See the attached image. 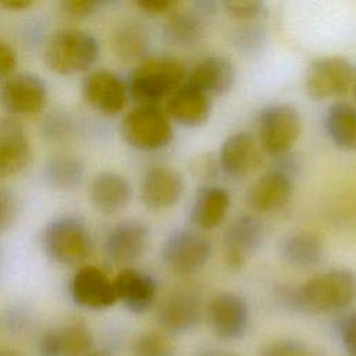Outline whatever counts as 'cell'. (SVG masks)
<instances>
[{
	"label": "cell",
	"instance_id": "13",
	"mask_svg": "<svg viewBox=\"0 0 356 356\" xmlns=\"http://www.w3.org/2000/svg\"><path fill=\"white\" fill-rule=\"evenodd\" d=\"M207 321L211 331L221 339H238L249 321V307L245 299L234 292L216 295L207 305Z\"/></svg>",
	"mask_w": 356,
	"mask_h": 356
},
{
	"label": "cell",
	"instance_id": "36",
	"mask_svg": "<svg viewBox=\"0 0 356 356\" xmlns=\"http://www.w3.org/2000/svg\"><path fill=\"white\" fill-rule=\"evenodd\" d=\"M102 4V1L95 0H64L61 1V10L71 18H83L96 13Z\"/></svg>",
	"mask_w": 356,
	"mask_h": 356
},
{
	"label": "cell",
	"instance_id": "37",
	"mask_svg": "<svg viewBox=\"0 0 356 356\" xmlns=\"http://www.w3.org/2000/svg\"><path fill=\"white\" fill-rule=\"evenodd\" d=\"M18 64L15 50L7 43L0 40V79L8 78L14 74Z\"/></svg>",
	"mask_w": 356,
	"mask_h": 356
},
{
	"label": "cell",
	"instance_id": "9",
	"mask_svg": "<svg viewBox=\"0 0 356 356\" xmlns=\"http://www.w3.org/2000/svg\"><path fill=\"white\" fill-rule=\"evenodd\" d=\"M46 82L32 72L13 74L0 88V106L10 117L38 114L46 106Z\"/></svg>",
	"mask_w": 356,
	"mask_h": 356
},
{
	"label": "cell",
	"instance_id": "38",
	"mask_svg": "<svg viewBox=\"0 0 356 356\" xmlns=\"http://www.w3.org/2000/svg\"><path fill=\"white\" fill-rule=\"evenodd\" d=\"M175 0H139L136 1V6L143 10L147 14L152 15H160L172 11L177 7Z\"/></svg>",
	"mask_w": 356,
	"mask_h": 356
},
{
	"label": "cell",
	"instance_id": "6",
	"mask_svg": "<svg viewBox=\"0 0 356 356\" xmlns=\"http://www.w3.org/2000/svg\"><path fill=\"white\" fill-rule=\"evenodd\" d=\"M300 132V114L298 108L291 104H271L259 114V146L270 156H285L298 142Z\"/></svg>",
	"mask_w": 356,
	"mask_h": 356
},
{
	"label": "cell",
	"instance_id": "18",
	"mask_svg": "<svg viewBox=\"0 0 356 356\" xmlns=\"http://www.w3.org/2000/svg\"><path fill=\"white\" fill-rule=\"evenodd\" d=\"M181 174L170 167L159 165L146 171L140 182V200L152 210H164L177 204L184 193Z\"/></svg>",
	"mask_w": 356,
	"mask_h": 356
},
{
	"label": "cell",
	"instance_id": "28",
	"mask_svg": "<svg viewBox=\"0 0 356 356\" xmlns=\"http://www.w3.org/2000/svg\"><path fill=\"white\" fill-rule=\"evenodd\" d=\"M280 254L292 267L309 268L321 260L323 242L312 232H293L281 241Z\"/></svg>",
	"mask_w": 356,
	"mask_h": 356
},
{
	"label": "cell",
	"instance_id": "39",
	"mask_svg": "<svg viewBox=\"0 0 356 356\" xmlns=\"http://www.w3.org/2000/svg\"><path fill=\"white\" fill-rule=\"evenodd\" d=\"M32 1L28 0H13V1H6L0 3V7H4L7 10H26L32 6Z\"/></svg>",
	"mask_w": 356,
	"mask_h": 356
},
{
	"label": "cell",
	"instance_id": "20",
	"mask_svg": "<svg viewBox=\"0 0 356 356\" xmlns=\"http://www.w3.org/2000/svg\"><path fill=\"white\" fill-rule=\"evenodd\" d=\"M293 184L289 172L274 168L264 172L248 192V204L257 213H273L282 209L292 197Z\"/></svg>",
	"mask_w": 356,
	"mask_h": 356
},
{
	"label": "cell",
	"instance_id": "11",
	"mask_svg": "<svg viewBox=\"0 0 356 356\" xmlns=\"http://www.w3.org/2000/svg\"><path fill=\"white\" fill-rule=\"evenodd\" d=\"M85 102L103 115H115L124 110L128 99L127 82L110 70H95L82 82Z\"/></svg>",
	"mask_w": 356,
	"mask_h": 356
},
{
	"label": "cell",
	"instance_id": "10",
	"mask_svg": "<svg viewBox=\"0 0 356 356\" xmlns=\"http://www.w3.org/2000/svg\"><path fill=\"white\" fill-rule=\"evenodd\" d=\"M264 225L250 214L236 217L224 235V256L229 270H241L264 242Z\"/></svg>",
	"mask_w": 356,
	"mask_h": 356
},
{
	"label": "cell",
	"instance_id": "16",
	"mask_svg": "<svg viewBox=\"0 0 356 356\" xmlns=\"http://www.w3.org/2000/svg\"><path fill=\"white\" fill-rule=\"evenodd\" d=\"M157 321L165 332H184L195 327L202 317L199 296L188 289H177L165 295L157 306Z\"/></svg>",
	"mask_w": 356,
	"mask_h": 356
},
{
	"label": "cell",
	"instance_id": "35",
	"mask_svg": "<svg viewBox=\"0 0 356 356\" xmlns=\"http://www.w3.org/2000/svg\"><path fill=\"white\" fill-rule=\"evenodd\" d=\"M341 342L350 356H356V312L341 318L338 325Z\"/></svg>",
	"mask_w": 356,
	"mask_h": 356
},
{
	"label": "cell",
	"instance_id": "32",
	"mask_svg": "<svg viewBox=\"0 0 356 356\" xmlns=\"http://www.w3.org/2000/svg\"><path fill=\"white\" fill-rule=\"evenodd\" d=\"M227 15L236 21L250 22L256 21L266 14V6L256 0H227L221 3Z\"/></svg>",
	"mask_w": 356,
	"mask_h": 356
},
{
	"label": "cell",
	"instance_id": "24",
	"mask_svg": "<svg viewBox=\"0 0 356 356\" xmlns=\"http://www.w3.org/2000/svg\"><path fill=\"white\" fill-rule=\"evenodd\" d=\"M117 299L134 313L146 312L154 302L157 295L156 280L140 270L127 267L122 268L113 280Z\"/></svg>",
	"mask_w": 356,
	"mask_h": 356
},
{
	"label": "cell",
	"instance_id": "29",
	"mask_svg": "<svg viewBox=\"0 0 356 356\" xmlns=\"http://www.w3.org/2000/svg\"><path fill=\"white\" fill-rule=\"evenodd\" d=\"M203 18L195 10L172 13L164 25L165 39L181 47L196 44L204 35Z\"/></svg>",
	"mask_w": 356,
	"mask_h": 356
},
{
	"label": "cell",
	"instance_id": "15",
	"mask_svg": "<svg viewBox=\"0 0 356 356\" xmlns=\"http://www.w3.org/2000/svg\"><path fill=\"white\" fill-rule=\"evenodd\" d=\"M150 242L149 227L139 220H124L114 225L106 238L104 249L115 264H129L143 256Z\"/></svg>",
	"mask_w": 356,
	"mask_h": 356
},
{
	"label": "cell",
	"instance_id": "22",
	"mask_svg": "<svg viewBox=\"0 0 356 356\" xmlns=\"http://www.w3.org/2000/svg\"><path fill=\"white\" fill-rule=\"evenodd\" d=\"M211 113V97L186 81L167 99L165 114L185 127L203 125Z\"/></svg>",
	"mask_w": 356,
	"mask_h": 356
},
{
	"label": "cell",
	"instance_id": "8",
	"mask_svg": "<svg viewBox=\"0 0 356 356\" xmlns=\"http://www.w3.org/2000/svg\"><path fill=\"white\" fill-rule=\"evenodd\" d=\"M211 254L210 241L195 231H174L164 241L161 259L175 274L189 275L204 267Z\"/></svg>",
	"mask_w": 356,
	"mask_h": 356
},
{
	"label": "cell",
	"instance_id": "21",
	"mask_svg": "<svg viewBox=\"0 0 356 356\" xmlns=\"http://www.w3.org/2000/svg\"><path fill=\"white\" fill-rule=\"evenodd\" d=\"M93 337L86 324L71 321L46 331L39 342L42 356H85L90 352Z\"/></svg>",
	"mask_w": 356,
	"mask_h": 356
},
{
	"label": "cell",
	"instance_id": "2",
	"mask_svg": "<svg viewBox=\"0 0 356 356\" xmlns=\"http://www.w3.org/2000/svg\"><path fill=\"white\" fill-rule=\"evenodd\" d=\"M289 298L298 307L307 312L341 310L356 298V274L348 268H331L310 278L291 292Z\"/></svg>",
	"mask_w": 356,
	"mask_h": 356
},
{
	"label": "cell",
	"instance_id": "42",
	"mask_svg": "<svg viewBox=\"0 0 356 356\" xmlns=\"http://www.w3.org/2000/svg\"><path fill=\"white\" fill-rule=\"evenodd\" d=\"M352 89H353V96L356 99V71H355V78H353V82H352Z\"/></svg>",
	"mask_w": 356,
	"mask_h": 356
},
{
	"label": "cell",
	"instance_id": "27",
	"mask_svg": "<svg viewBox=\"0 0 356 356\" xmlns=\"http://www.w3.org/2000/svg\"><path fill=\"white\" fill-rule=\"evenodd\" d=\"M110 46L114 56L124 61H142L149 50V33L146 28L138 22H122L111 33Z\"/></svg>",
	"mask_w": 356,
	"mask_h": 356
},
{
	"label": "cell",
	"instance_id": "5",
	"mask_svg": "<svg viewBox=\"0 0 356 356\" xmlns=\"http://www.w3.org/2000/svg\"><path fill=\"white\" fill-rule=\"evenodd\" d=\"M120 132L125 143L142 152L163 149L174 138L168 115L154 104H138L129 110L121 120Z\"/></svg>",
	"mask_w": 356,
	"mask_h": 356
},
{
	"label": "cell",
	"instance_id": "40",
	"mask_svg": "<svg viewBox=\"0 0 356 356\" xmlns=\"http://www.w3.org/2000/svg\"><path fill=\"white\" fill-rule=\"evenodd\" d=\"M0 356H24V355L15 349L6 348V349H0Z\"/></svg>",
	"mask_w": 356,
	"mask_h": 356
},
{
	"label": "cell",
	"instance_id": "4",
	"mask_svg": "<svg viewBox=\"0 0 356 356\" xmlns=\"http://www.w3.org/2000/svg\"><path fill=\"white\" fill-rule=\"evenodd\" d=\"M40 243L46 256L63 266L81 263L92 249L90 232L85 222L75 216H60L47 222Z\"/></svg>",
	"mask_w": 356,
	"mask_h": 356
},
{
	"label": "cell",
	"instance_id": "12",
	"mask_svg": "<svg viewBox=\"0 0 356 356\" xmlns=\"http://www.w3.org/2000/svg\"><path fill=\"white\" fill-rule=\"evenodd\" d=\"M32 160V143L25 125L15 117L0 118V179L21 174Z\"/></svg>",
	"mask_w": 356,
	"mask_h": 356
},
{
	"label": "cell",
	"instance_id": "7",
	"mask_svg": "<svg viewBox=\"0 0 356 356\" xmlns=\"http://www.w3.org/2000/svg\"><path fill=\"white\" fill-rule=\"evenodd\" d=\"M353 64L341 56L316 58L305 75V90L313 100L345 95L355 78Z\"/></svg>",
	"mask_w": 356,
	"mask_h": 356
},
{
	"label": "cell",
	"instance_id": "3",
	"mask_svg": "<svg viewBox=\"0 0 356 356\" xmlns=\"http://www.w3.org/2000/svg\"><path fill=\"white\" fill-rule=\"evenodd\" d=\"M99 57L96 38L78 28H63L47 39L43 58L50 71L58 75H75L89 70Z\"/></svg>",
	"mask_w": 356,
	"mask_h": 356
},
{
	"label": "cell",
	"instance_id": "30",
	"mask_svg": "<svg viewBox=\"0 0 356 356\" xmlns=\"http://www.w3.org/2000/svg\"><path fill=\"white\" fill-rule=\"evenodd\" d=\"M83 163L71 154H56L46 163V179L56 188L74 189L83 177Z\"/></svg>",
	"mask_w": 356,
	"mask_h": 356
},
{
	"label": "cell",
	"instance_id": "23",
	"mask_svg": "<svg viewBox=\"0 0 356 356\" xmlns=\"http://www.w3.org/2000/svg\"><path fill=\"white\" fill-rule=\"evenodd\" d=\"M186 82L209 97L222 96L229 92L235 82V67L229 58L210 54L196 63Z\"/></svg>",
	"mask_w": 356,
	"mask_h": 356
},
{
	"label": "cell",
	"instance_id": "34",
	"mask_svg": "<svg viewBox=\"0 0 356 356\" xmlns=\"http://www.w3.org/2000/svg\"><path fill=\"white\" fill-rule=\"evenodd\" d=\"M264 35V29H261L259 25H245L241 29H236L234 43L241 49L252 51L263 44Z\"/></svg>",
	"mask_w": 356,
	"mask_h": 356
},
{
	"label": "cell",
	"instance_id": "41",
	"mask_svg": "<svg viewBox=\"0 0 356 356\" xmlns=\"http://www.w3.org/2000/svg\"><path fill=\"white\" fill-rule=\"evenodd\" d=\"M85 356H110V355L107 352H104V350H96V352H89Z\"/></svg>",
	"mask_w": 356,
	"mask_h": 356
},
{
	"label": "cell",
	"instance_id": "25",
	"mask_svg": "<svg viewBox=\"0 0 356 356\" xmlns=\"http://www.w3.org/2000/svg\"><path fill=\"white\" fill-rule=\"evenodd\" d=\"M229 203L231 197L225 188L217 185L200 186L191 207V221L199 229H213L224 221Z\"/></svg>",
	"mask_w": 356,
	"mask_h": 356
},
{
	"label": "cell",
	"instance_id": "1",
	"mask_svg": "<svg viewBox=\"0 0 356 356\" xmlns=\"http://www.w3.org/2000/svg\"><path fill=\"white\" fill-rule=\"evenodd\" d=\"M185 67L177 57L163 54L142 60L127 81L128 95L138 104H154L184 83Z\"/></svg>",
	"mask_w": 356,
	"mask_h": 356
},
{
	"label": "cell",
	"instance_id": "31",
	"mask_svg": "<svg viewBox=\"0 0 356 356\" xmlns=\"http://www.w3.org/2000/svg\"><path fill=\"white\" fill-rule=\"evenodd\" d=\"M175 343L165 332L140 334L131 345L132 356H174Z\"/></svg>",
	"mask_w": 356,
	"mask_h": 356
},
{
	"label": "cell",
	"instance_id": "14",
	"mask_svg": "<svg viewBox=\"0 0 356 356\" xmlns=\"http://www.w3.org/2000/svg\"><path fill=\"white\" fill-rule=\"evenodd\" d=\"M70 289L74 302L86 309H107L118 300L113 280L92 264L82 266L75 271Z\"/></svg>",
	"mask_w": 356,
	"mask_h": 356
},
{
	"label": "cell",
	"instance_id": "43",
	"mask_svg": "<svg viewBox=\"0 0 356 356\" xmlns=\"http://www.w3.org/2000/svg\"><path fill=\"white\" fill-rule=\"evenodd\" d=\"M225 356H238V355H225Z\"/></svg>",
	"mask_w": 356,
	"mask_h": 356
},
{
	"label": "cell",
	"instance_id": "17",
	"mask_svg": "<svg viewBox=\"0 0 356 356\" xmlns=\"http://www.w3.org/2000/svg\"><path fill=\"white\" fill-rule=\"evenodd\" d=\"M131 196L132 188L128 178L113 170L97 172L88 186L89 203L103 216H113L124 210Z\"/></svg>",
	"mask_w": 356,
	"mask_h": 356
},
{
	"label": "cell",
	"instance_id": "26",
	"mask_svg": "<svg viewBox=\"0 0 356 356\" xmlns=\"http://www.w3.org/2000/svg\"><path fill=\"white\" fill-rule=\"evenodd\" d=\"M324 127L338 149L356 152V107L345 102L332 103L325 111Z\"/></svg>",
	"mask_w": 356,
	"mask_h": 356
},
{
	"label": "cell",
	"instance_id": "19",
	"mask_svg": "<svg viewBox=\"0 0 356 356\" xmlns=\"http://www.w3.org/2000/svg\"><path fill=\"white\" fill-rule=\"evenodd\" d=\"M263 161L261 149L254 138L248 132L229 135L220 149V168L229 177L241 178L260 167Z\"/></svg>",
	"mask_w": 356,
	"mask_h": 356
},
{
	"label": "cell",
	"instance_id": "33",
	"mask_svg": "<svg viewBox=\"0 0 356 356\" xmlns=\"http://www.w3.org/2000/svg\"><path fill=\"white\" fill-rule=\"evenodd\" d=\"M259 356H316V353L298 339H277L263 346Z\"/></svg>",
	"mask_w": 356,
	"mask_h": 356
}]
</instances>
